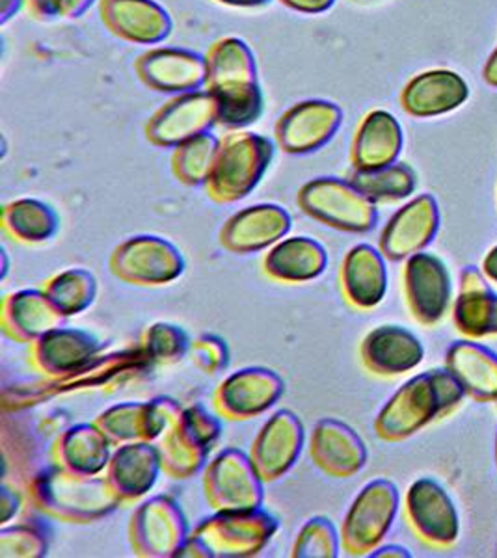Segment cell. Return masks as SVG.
<instances>
[{
  "label": "cell",
  "mask_w": 497,
  "mask_h": 558,
  "mask_svg": "<svg viewBox=\"0 0 497 558\" xmlns=\"http://www.w3.org/2000/svg\"><path fill=\"white\" fill-rule=\"evenodd\" d=\"M205 92L215 101L217 125L228 131L254 125L265 107L257 62L250 45L237 36H226L205 52Z\"/></svg>",
  "instance_id": "6da1fadb"
},
{
  "label": "cell",
  "mask_w": 497,
  "mask_h": 558,
  "mask_svg": "<svg viewBox=\"0 0 497 558\" xmlns=\"http://www.w3.org/2000/svg\"><path fill=\"white\" fill-rule=\"evenodd\" d=\"M464 387L447 371H428L397 391L376 418L384 439L409 438L431 421L453 410L464 399Z\"/></svg>",
  "instance_id": "7a4b0ae2"
},
{
  "label": "cell",
  "mask_w": 497,
  "mask_h": 558,
  "mask_svg": "<svg viewBox=\"0 0 497 558\" xmlns=\"http://www.w3.org/2000/svg\"><path fill=\"white\" fill-rule=\"evenodd\" d=\"M275 157V144L252 131H228L205 181L207 196L217 204H235L262 183Z\"/></svg>",
  "instance_id": "3957f363"
},
{
  "label": "cell",
  "mask_w": 497,
  "mask_h": 558,
  "mask_svg": "<svg viewBox=\"0 0 497 558\" xmlns=\"http://www.w3.org/2000/svg\"><path fill=\"white\" fill-rule=\"evenodd\" d=\"M33 494L39 508L71 521L96 520L122 502L107 478L81 475L60 465L36 476Z\"/></svg>",
  "instance_id": "277c9868"
},
{
  "label": "cell",
  "mask_w": 497,
  "mask_h": 558,
  "mask_svg": "<svg viewBox=\"0 0 497 558\" xmlns=\"http://www.w3.org/2000/svg\"><path fill=\"white\" fill-rule=\"evenodd\" d=\"M276 529L275 518L259 508L220 510L196 529L179 555L196 549L204 557H250L262 551Z\"/></svg>",
  "instance_id": "5b68a950"
},
{
  "label": "cell",
  "mask_w": 497,
  "mask_h": 558,
  "mask_svg": "<svg viewBox=\"0 0 497 558\" xmlns=\"http://www.w3.org/2000/svg\"><path fill=\"white\" fill-rule=\"evenodd\" d=\"M296 204L313 220L349 233H367L378 218L376 205L349 179H313L300 189Z\"/></svg>",
  "instance_id": "8992f818"
},
{
  "label": "cell",
  "mask_w": 497,
  "mask_h": 558,
  "mask_svg": "<svg viewBox=\"0 0 497 558\" xmlns=\"http://www.w3.org/2000/svg\"><path fill=\"white\" fill-rule=\"evenodd\" d=\"M399 494L388 481H375L362 489L352 502L341 529V546L349 555L373 551L393 523Z\"/></svg>",
  "instance_id": "52a82bcc"
},
{
  "label": "cell",
  "mask_w": 497,
  "mask_h": 558,
  "mask_svg": "<svg viewBox=\"0 0 497 558\" xmlns=\"http://www.w3.org/2000/svg\"><path fill=\"white\" fill-rule=\"evenodd\" d=\"M343 123V110L328 99L294 102L275 125L276 146L288 155H310L330 142Z\"/></svg>",
  "instance_id": "ba28073f"
},
{
  "label": "cell",
  "mask_w": 497,
  "mask_h": 558,
  "mask_svg": "<svg viewBox=\"0 0 497 558\" xmlns=\"http://www.w3.org/2000/svg\"><path fill=\"white\" fill-rule=\"evenodd\" d=\"M172 425L173 430L160 441V463L173 478H186L204 465L207 452L217 441L220 426L217 418L202 407L185 412L178 410Z\"/></svg>",
  "instance_id": "9c48e42d"
},
{
  "label": "cell",
  "mask_w": 497,
  "mask_h": 558,
  "mask_svg": "<svg viewBox=\"0 0 497 558\" xmlns=\"http://www.w3.org/2000/svg\"><path fill=\"white\" fill-rule=\"evenodd\" d=\"M213 125H217L215 101L205 89H198L173 96L159 110H155L146 121L144 134L149 144L173 149L186 140L209 133Z\"/></svg>",
  "instance_id": "30bf717a"
},
{
  "label": "cell",
  "mask_w": 497,
  "mask_h": 558,
  "mask_svg": "<svg viewBox=\"0 0 497 558\" xmlns=\"http://www.w3.org/2000/svg\"><path fill=\"white\" fill-rule=\"evenodd\" d=\"M134 73L147 89L181 96L205 88V57L181 47H149L134 60Z\"/></svg>",
  "instance_id": "8fae6325"
},
{
  "label": "cell",
  "mask_w": 497,
  "mask_h": 558,
  "mask_svg": "<svg viewBox=\"0 0 497 558\" xmlns=\"http://www.w3.org/2000/svg\"><path fill=\"white\" fill-rule=\"evenodd\" d=\"M110 268L134 286H162L185 270L181 252L160 236H133L116 247Z\"/></svg>",
  "instance_id": "7c38bea8"
},
{
  "label": "cell",
  "mask_w": 497,
  "mask_h": 558,
  "mask_svg": "<svg viewBox=\"0 0 497 558\" xmlns=\"http://www.w3.org/2000/svg\"><path fill=\"white\" fill-rule=\"evenodd\" d=\"M263 478L252 458L228 449L205 471V495L217 510H252L262 507Z\"/></svg>",
  "instance_id": "4fadbf2b"
},
{
  "label": "cell",
  "mask_w": 497,
  "mask_h": 558,
  "mask_svg": "<svg viewBox=\"0 0 497 558\" xmlns=\"http://www.w3.org/2000/svg\"><path fill=\"white\" fill-rule=\"evenodd\" d=\"M131 544L144 557L179 555L186 544V521L170 497L144 502L131 518Z\"/></svg>",
  "instance_id": "5bb4252c"
},
{
  "label": "cell",
  "mask_w": 497,
  "mask_h": 558,
  "mask_svg": "<svg viewBox=\"0 0 497 558\" xmlns=\"http://www.w3.org/2000/svg\"><path fill=\"white\" fill-rule=\"evenodd\" d=\"M99 17L114 38L131 45H159L173 31V21L157 0H99Z\"/></svg>",
  "instance_id": "9a60e30c"
},
{
  "label": "cell",
  "mask_w": 497,
  "mask_h": 558,
  "mask_svg": "<svg viewBox=\"0 0 497 558\" xmlns=\"http://www.w3.org/2000/svg\"><path fill=\"white\" fill-rule=\"evenodd\" d=\"M470 97V86L462 75L451 70L421 71L404 84L399 102L404 114L428 120L451 114Z\"/></svg>",
  "instance_id": "2e32d148"
},
{
  "label": "cell",
  "mask_w": 497,
  "mask_h": 558,
  "mask_svg": "<svg viewBox=\"0 0 497 558\" xmlns=\"http://www.w3.org/2000/svg\"><path fill=\"white\" fill-rule=\"evenodd\" d=\"M407 304L421 324H436L451 302V276L446 265L431 254L412 255L404 268Z\"/></svg>",
  "instance_id": "e0dca14e"
},
{
  "label": "cell",
  "mask_w": 497,
  "mask_h": 558,
  "mask_svg": "<svg viewBox=\"0 0 497 558\" xmlns=\"http://www.w3.org/2000/svg\"><path fill=\"white\" fill-rule=\"evenodd\" d=\"M407 515L421 539L431 546H451L459 536V515L440 484L421 478L407 494Z\"/></svg>",
  "instance_id": "ac0fdd59"
},
{
  "label": "cell",
  "mask_w": 497,
  "mask_h": 558,
  "mask_svg": "<svg viewBox=\"0 0 497 558\" xmlns=\"http://www.w3.org/2000/svg\"><path fill=\"white\" fill-rule=\"evenodd\" d=\"M440 223L438 204L433 196L421 194L391 216L380 236V250L391 260L420 254L433 241Z\"/></svg>",
  "instance_id": "d6986e66"
},
{
  "label": "cell",
  "mask_w": 497,
  "mask_h": 558,
  "mask_svg": "<svg viewBox=\"0 0 497 558\" xmlns=\"http://www.w3.org/2000/svg\"><path fill=\"white\" fill-rule=\"evenodd\" d=\"M304 444V428L288 410L276 413L252 445V462L263 481H278L293 468Z\"/></svg>",
  "instance_id": "ffe728a7"
},
{
  "label": "cell",
  "mask_w": 497,
  "mask_h": 558,
  "mask_svg": "<svg viewBox=\"0 0 497 558\" xmlns=\"http://www.w3.org/2000/svg\"><path fill=\"white\" fill-rule=\"evenodd\" d=\"M404 146V134L396 116L375 108L360 120L351 142V165L354 170L369 172L396 165Z\"/></svg>",
  "instance_id": "44dd1931"
},
{
  "label": "cell",
  "mask_w": 497,
  "mask_h": 558,
  "mask_svg": "<svg viewBox=\"0 0 497 558\" xmlns=\"http://www.w3.org/2000/svg\"><path fill=\"white\" fill-rule=\"evenodd\" d=\"M283 381L268 368H243L222 381L215 395L218 412L230 418H250L280 399Z\"/></svg>",
  "instance_id": "7402d4cb"
},
{
  "label": "cell",
  "mask_w": 497,
  "mask_h": 558,
  "mask_svg": "<svg viewBox=\"0 0 497 558\" xmlns=\"http://www.w3.org/2000/svg\"><path fill=\"white\" fill-rule=\"evenodd\" d=\"M289 229L291 216L280 205H254L231 216L220 231V242L235 254H252L280 241Z\"/></svg>",
  "instance_id": "603a6c76"
},
{
  "label": "cell",
  "mask_w": 497,
  "mask_h": 558,
  "mask_svg": "<svg viewBox=\"0 0 497 558\" xmlns=\"http://www.w3.org/2000/svg\"><path fill=\"white\" fill-rule=\"evenodd\" d=\"M99 349V341L86 331L57 328L34 341L31 360L41 373L68 376L86 367Z\"/></svg>",
  "instance_id": "cb8c5ba5"
},
{
  "label": "cell",
  "mask_w": 497,
  "mask_h": 558,
  "mask_svg": "<svg viewBox=\"0 0 497 558\" xmlns=\"http://www.w3.org/2000/svg\"><path fill=\"white\" fill-rule=\"evenodd\" d=\"M423 354L420 339L399 326H380L362 343V360L375 375L409 373L423 362Z\"/></svg>",
  "instance_id": "d4e9b609"
},
{
  "label": "cell",
  "mask_w": 497,
  "mask_h": 558,
  "mask_svg": "<svg viewBox=\"0 0 497 558\" xmlns=\"http://www.w3.org/2000/svg\"><path fill=\"white\" fill-rule=\"evenodd\" d=\"M388 287L383 255L367 244L352 247L341 267V291L356 310H371L380 304Z\"/></svg>",
  "instance_id": "484cf974"
},
{
  "label": "cell",
  "mask_w": 497,
  "mask_h": 558,
  "mask_svg": "<svg viewBox=\"0 0 497 558\" xmlns=\"http://www.w3.org/2000/svg\"><path fill=\"white\" fill-rule=\"evenodd\" d=\"M312 458L325 473L344 478L364 468L367 454L356 432L336 418H325L313 432Z\"/></svg>",
  "instance_id": "4316f807"
},
{
  "label": "cell",
  "mask_w": 497,
  "mask_h": 558,
  "mask_svg": "<svg viewBox=\"0 0 497 558\" xmlns=\"http://www.w3.org/2000/svg\"><path fill=\"white\" fill-rule=\"evenodd\" d=\"M160 463L159 449L147 441L123 445L109 463L107 481L122 501H134L154 488Z\"/></svg>",
  "instance_id": "83f0119b"
},
{
  "label": "cell",
  "mask_w": 497,
  "mask_h": 558,
  "mask_svg": "<svg viewBox=\"0 0 497 558\" xmlns=\"http://www.w3.org/2000/svg\"><path fill=\"white\" fill-rule=\"evenodd\" d=\"M62 313L45 292L21 291L10 294L2 304V326L15 341L34 343L39 337L60 328Z\"/></svg>",
  "instance_id": "f1b7e54d"
},
{
  "label": "cell",
  "mask_w": 497,
  "mask_h": 558,
  "mask_svg": "<svg viewBox=\"0 0 497 558\" xmlns=\"http://www.w3.org/2000/svg\"><path fill=\"white\" fill-rule=\"evenodd\" d=\"M325 247L310 236H293L276 244L263 259L268 278L283 283H304L325 272Z\"/></svg>",
  "instance_id": "f546056e"
},
{
  "label": "cell",
  "mask_w": 497,
  "mask_h": 558,
  "mask_svg": "<svg viewBox=\"0 0 497 558\" xmlns=\"http://www.w3.org/2000/svg\"><path fill=\"white\" fill-rule=\"evenodd\" d=\"M454 324L468 337L497 333V294L475 268L462 272L460 296L454 304Z\"/></svg>",
  "instance_id": "4dcf8cb0"
},
{
  "label": "cell",
  "mask_w": 497,
  "mask_h": 558,
  "mask_svg": "<svg viewBox=\"0 0 497 558\" xmlns=\"http://www.w3.org/2000/svg\"><path fill=\"white\" fill-rule=\"evenodd\" d=\"M449 373L477 400L497 399V355L475 343H457L447 352Z\"/></svg>",
  "instance_id": "1f68e13d"
},
{
  "label": "cell",
  "mask_w": 497,
  "mask_h": 558,
  "mask_svg": "<svg viewBox=\"0 0 497 558\" xmlns=\"http://www.w3.org/2000/svg\"><path fill=\"white\" fill-rule=\"evenodd\" d=\"M110 439L97 425L73 426L58 438L57 465L81 475H97L109 465Z\"/></svg>",
  "instance_id": "d6a6232c"
},
{
  "label": "cell",
  "mask_w": 497,
  "mask_h": 558,
  "mask_svg": "<svg viewBox=\"0 0 497 558\" xmlns=\"http://www.w3.org/2000/svg\"><path fill=\"white\" fill-rule=\"evenodd\" d=\"M58 223L51 205L33 197L15 199L2 210V228L20 242L47 241L57 233Z\"/></svg>",
  "instance_id": "836d02e7"
},
{
  "label": "cell",
  "mask_w": 497,
  "mask_h": 558,
  "mask_svg": "<svg viewBox=\"0 0 497 558\" xmlns=\"http://www.w3.org/2000/svg\"><path fill=\"white\" fill-rule=\"evenodd\" d=\"M357 191L364 192L373 204H391L412 196L417 184L414 170L404 162L384 166L378 170L360 172L354 170L349 178Z\"/></svg>",
  "instance_id": "e575fe53"
},
{
  "label": "cell",
  "mask_w": 497,
  "mask_h": 558,
  "mask_svg": "<svg viewBox=\"0 0 497 558\" xmlns=\"http://www.w3.org/2000/svg\"><path fill=\"white\" fill-rule=\"evenodd\" d=\"M218 142L220 138L215 134L204 133L196 138L186 140L181 146L173 147L170 160L173 178L186 186L205 184L217 155Z\"/></svg>",
  "instance_id": "d590c367"
},
{
  "label": "cell",
  "mask_w": 497,
  "mask_h": 558,
  "mask_svg": "<svg viewBox=\"0 0 497 558\" xmlns=\"http://www.w3.org/2000/svg\"><path fill=\"white\" fill-rule=\"evenodd\" d=\"M44 292L57 305L58 312L71 317L84 312L96 299V278L83 268H71L52 276L45 283Z\"/></svg>",
  "instance_id": "8d00e7d4"
},
{
  "label": "cell",
  "mask_w": 497,
  "mask_h": 558,
  "mask_svg": "<svg viewBox=\"0 0 497 558\" xmlns=\"http://www.w3.org/2000/svg\"><path fill=\"white\" fill-rule=\"evenodd\" d=\"M338 534L330 520L313 518L302 526L294 542L293 557H338Z\"/></svg>",
  "instance_id": "74e56055"
},
{
  "label": "cell",
  "mask_w": 497,
  "mask_h": 558,
  "mask_svg": "<svg viewBox=\"0 0 497 558\" xmlns=\"http://www.w3.org/2000/svg\"><path fill=\"white\" fill-rule=\"evenodd\" d=\"M146 355L149 360L160 363H172L181 360L189 349L185 331L170 324H155L146 333Z\"/></svg>",
  "instance_id": "f35d334b"
},
{
  "label": "cell",
  "mask_w": 497,
  "mask_h": 558,
  "mask_svg": "<svg viewBox=\"0 0 497 558\" xmlns=\"http://www.w3.org/2000/svg\"><path fill=\"white\" fill-rule=\"evenodd\" d=\"M8 533L13 534L15 538L13 544L2 542V557H39L47 553V542L36 526H13Z\"/></svg>",
  "instance_id": "ab89813d"
},
{
  "label": "cell",
  "mask_w": 497,
  "mask_h": 558,
  "mask_svg": "<svg viewBox=\"0 0 497 558\" xmlns=\"http://www.w3.org/2000/svg\"><path fill=\"white\" fill-rule=\"evenodd\" d=\"M192 360H196L198 367L207 371V375H215L228 365V350L217 337L205 336L198 339L192 347Z\"/></svg>",
  "instance_id": "60d3db41"
},
{
  "label": "cell",
  "mask_w": 497,
  "mask_h": 558,
  "mask_svg": "<svg viewBox=\"0 0 497 558\" xmlns=\"http://www.w3.org/2000/svg\"><path fill=\"white\" fill-rule=\"evenodd\" d=\"M25 8L34 20L52 21L62 17L60 0H25Z\"/></svg>",
  "instance_id": "b9f144b4"
},
{
  "label": "cell",
  "mask_w": 497,
  "mask_h": 558,
  "mask_svg": "<svg viewBox=\"0 0 497 558\" xmlns=\"http://www.w3.org/2000/svg\"><path fill=\"white\" fill-rule=\"evenodd\" d=\"M278 2L281 7L289 8L296 13H304V15H320L336 4V0H278Z\"/></svg>",
  "instance_id": "7bdbcfd3"
},
{
  "label": "cell",
  "mask_w": 497,
  "mask_h": 558,
  "mask_svg": "<svg viewBox=\"0 0 497 558\" xmlns=\"http://www.w3.org/2000/svg\"><path fill=\"white\" fill-rule=\"evenodd\" d=\"M94 2L96 0H60L62 17H65V20H77V17L88 12Z\"/></svg>",
  "instance_id": "ee69618b"
},
{
  "label": "cell",
  "mask_w": 497,
  "mask_h": 558,
  "mask_svg": "<svg viewBox=\"0 0 497 558\" xmlns=\"http://www.w3.org/2000/svg\"><path fill=\"white\" fill-rule=\"evenodd\" d=\"M21 7H25V0H0V25H7L8 21L15 17Z\"/></svg>",
  "instance_id": "f6af8a7d"
},
{
  "label": "cell",
  "mask_w": 497,
  "mask_h": 558,
  "mask_svg": "<svg viewBox=\"0 0 497 558\" xmlns=\"http://www.w3.org/2000/svg\"><path fill=\"white\" fill-rule=\"evenodd\" d=\"M483 81L490 88L497 89V47L492 51L490 57L486 58L485 65H483Z\"/></svg>",
  "instance_id": "bcb514c9"
},
{
  "label": "cell",
  "mask_w": 497,
  "mask_h": 558,
  "mask_svg": "<svg viewBox=\"0 0 497 558\" xmlns=\"http://www.w3.org/2000/svg\"><path fill=\"white\" fill-rule=\"evenodd\" d=\"M220 7L241 8V10H254V8L267 7L272 0H213Z\"/></svg>",
  "instance_id": "7dc6e473"
},
{
  "label": "cell",
  "mask_w": 497,
  "mask_h": 558,
  "mask_svg": "<svg viewBox=\"0 0 497 558\" xmlns=\"http://www.w3.org/2000/svg\"><path fill=\"white\" fill-rule=\"evenodd\" d=\"M483 272L497 283V246L492 247L488 255H486L485 263H483Z\"/></svg>",
  "instance_id": "c3c4849f"
},
{
  "label": "cell",
  "mask_w": 497,
  "mask_h": 558,
  "mask_svg": "<svg viewBox=\"0 0 497 558\" xmlns=\"http://www.w3.org/2000/svg\"><path fill=\"white\" fill-rule=\"evenodd\" d=\"M496 458H497V449H496Z\"/></svg>",
  "instance_id": "681fc988"
}]
</instances>
